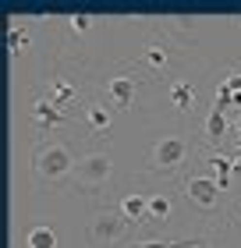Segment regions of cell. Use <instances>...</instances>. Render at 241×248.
Here are the masks:
<instances>
[{
    "label": "cell",
    "instance_id": "obj_9",
    "mask_svg": "<svg viewBox=\"0 0 241 248\" xmlns=\"http://www.w3.org/2000/svg\"><path fill=\"white\" fill-rule=\"evenodd\" d=\"M29 124H32V131H36V142H47V139H57V131H64L67 124H75V117L64 114V110H57L43 93H32Z\"/></svg>",
    "mask_w": 241,
    "mask_h": 248
},
{
    "label": "cell",
    "instance_id": "obj_21",
    "mask_svg": "<svg viewBox=\"0 0 241 248\" xmlns=\"http://www.w3.org/2000/svg\"><path fill=\"white\" fill-rule=\"evenodd\" d=\"M231 223H238V227H241V195L234 199V209H231Z\"/></svg>",
    "mask_w": 241,
    "mask_h": 248
},
{
    "label": "cell",
    "instance_id": "obj_2",
    "mask_svg": "<svg viewBox=\"0 0 241 248\" xmlns=\"http://www.w3.org/2000/svg\"><path fill=\"white\" fill-rule=\"evenodd\" d=\"M75 163H78V153L71 139H47V142H36L32 145V156H29V181L36 195H53V191H64L71 188V177H75Z\"/></svg>",
    "mask_w": 241,
    "mask_h": 248
},
{
    "label": "cell",
    "instance_id": "obj_17",
    "mask_svg": "<svg viewBox=\"0 0 241 248\" xmlns=\"http://www.w3.org/2000/svg\"><path fill=\"white\" fill-rule=\"evenodd\" d=\"M25 248H57V227L50 220H36L25 231Z\"/></svg>",
    "mask_w": 241,
    "mask_h": 248
},
{
    "label": "cell",
    "instance_id": "obj_14",
    "mask_svg": "<svg viewBox=\"0 0 241 248\" xmlns=\"http://www.w3.org/2000/svg\"><path fill=\"white\" fill-rule=\"evenodd\" d=\"M153 25H156V32H163L170 43H177L181 50L195 46V36H192V32H185V29L195 25V18H188V15H163V18H156Z\"/></svg>",
    "mask_w": 241,
    "mask_h": 248
},
{
    "label": "cell",
    "instance_id": "obj_20",
    "mask_svg": "<svg viewBox=\"0 0 241 248\" xmlns=\"http://www.w3.org/2000/svg\"><path fill=\"white\" fill-rule=\"evenodd\" d=\"M216 89H224V93H241V64H234L231 71L216 82Z\"/></svg>",
    "mask_w": 241,
    "mask_h": 248
},
{
    "label": "cell",
    "instance_id": "obj_23",
    "mask_svg": "<svg viewBox=\"0 0 241 248\" xmlns=\"http://www.w3.org/2000/svg\"><path fill=\"white\" fill-rule=\"evenodd\" d=\"M234 114H241V93H234Z\"/></svg>",
    "mask_w": 241,
    "mask_h": 248
},
{
    "label": "cell",
    "instance_id": "obj_15",
    "mask_svg": "<svg viewBox=\"0 0 241 248\" xmlns=\"http://www.w3.org/2000/svg\"><path fill=\"white\" fill-rule=\"evenodd\" d=\"M227 131H231V114H220V110L209 107V114H206L202 128H199L202 145H209V149H220L224 139H227Z\"/></svg>",
    "mask_w": 241,
    "mask_h": 248
},
{
    "label": "cell",
    "instance_id": "obj_12",
    "mask_svg": "<svg viewBox=\"0 0 241 248\" xmlns=\"http://www.w3.org/2000/svg\"><path fill=\"white\" fill-rule=\"evenodd\" d=\"M113 206L121 209V217L131 223L135 231H145V217H149V191H139V188H128L113 199Z\"/></svg>",
    "mask_w": 241,
    "mask_h": 248
},
{
    "label": "cell",
    "instance_id": "obj_19",
    "mask_svg": "<svg viewBox=\"0 0 241 248\" xmlns=\"http://www.w3.org/2000/svg\"><path fill=\"white\" fill-rule=\"evenodd\" d=\"M93 21H96L93 15H67V18H61V25H64V29H61V32H64L61 39H64V43H67V39H82L85 29L93 25Z\"/></svg>",
    "mask_w": 241,
    "mask_h": 248
},
{
    "label": "cell",
    "instance_id": "obj_22",
    "mask_svg": "<svg viewBox=\"0 0 241 248\" xmlns=\"http://www.w3.org/2000/svg\"><path fill=\"white\" fill-rule=\"evenodd\" d=\"M231 131H234V139H241V114H231Z\"/></svg>",
    "mask_w": 241,
    "mask_h": 248
},
{
    "label": "cell",
    "instance_id": "obj_3",
    "mask_svg": "<svg viewBox=\"0 0 241 248\" xmlns=\"http://www.w3.org/2000/svg\"><path fill=\"white\" fill-rule=\"evenodd\" d=\"M195 149L199 142H192V135L185 131H167V135H156L149 142V153H145V177L149 181H163V185H177L185 167L195 163Z\"/></svg>",
    "mask_w": 241,
    "mask_h": 248
},
{
    "label": "cell",
    "instance_id": "obj_6",
    "mask_svg": "<svg viewBox=\"0 0 241 248\" xmlns=\"http://www.w3.org/2000/svg\"><path fill=\"white\" fill-rule=\"evenodd\" d=\"M135 227L121 217V209L113 202H99L89 209L85 220V245L89 248H128Z\"/></svg>",
    "mask_w": 241,
    "mask_h": 248
},
{
    "label": "cell",
    "instance_id": "obj_24",
    "mask_svg": "<svg viewBox=\"0 0 241 248\" xmlns=\"http://www.w3.org/2000/svg\"><path fill=\"white\" fill-rule=\"evenodd\" d=\"M231 156H241V139H234V153Z\"/></svg>",
    "mask_w": 241,
    "mask_h": 248
},
{
    "label": "cell",
    "instance_id": "obj_8",
    "mask_svg": "<svg viewBox=\"0 0 241 248\" xmlns=\"http://www.w3.org/2000/svg\"><path fill=\"white\" fill-rule=\"evenodd\" d=\"M181 46H177V43H170L163 32H153V36L142 43L139 57H135V67L145 71L149 78H163V75H170V67H174V53Z\"/></svg>",
    "mask_w": 241,
    "mask_h": 248
},
{
    "label": "cell",
    "instance_id": "obj_18",
    "mask_svg": "<svg viewBox=\"0 0 241 248\" xmlns=\"http://www.w3.org/2000/svg\"><path fill=\"white\" fill-rule=\"evenodd\" d=\"M29 46H32V29L25 25V21H11L7 25V50H11V57L25 53Z\"/></svg>",
    "mask_w": 241,
    "mask_h": 248
},
{
    "label": "cell",
    "instance_id": "obj_10",
    "mask_svg": "<svg viewBox=\"0 0 241 248\" xmlns=\"http://www.w3.org/2000/svg\"><path fill=\"white\" fill-rule=\"evenodd\" d=\"M181 191L174 188H149V217H145V231L149 227H174L177 223V199Z\"/></svg>",
    "mask_w": 241,
    "mask_h": 248
},
{
    "label": "cell",
    "instance_id": "obj_11",
    "mask_svg": "<svg viewBox=\"0 0 241 248\" xmlns=\"http://www.w3.org/2000/svg\"><path fill=\"white\" fill-rule=\"evenodd\" d=\"M78 121H82V128L93 135V139H107L110 128H113V107L103 96H93L82 110H78Z\"/></svg>",
    "mask_w": 241,
    "mask_h": 248
},
{
    "label": "cell",
    "instance_id": "obj_1",
    "mask_svg": "<svg viewBox=\"0 0 241 248\" xmlns=\"http://www.w3.org/2000/svg\"><path fill=\"white\" fill-rule=\"evenodd\" d=\"M36 93H43L57 110L78 117V110L93 99L89 96V64H85V57L82 53H71L67 43L61 39L57 50H53V57L43 61Z\"/></svg>",
    "mask_w": 241,
    "mask_h": 248
},
{
    "label": "cell",
    "instance_id": "obj_25",
    "mask_svg": "<svg viewBox=\"0 0 241 248\" xmlns=\"http://www.w3.org/2000/svg\"><path fill=\"white\" fill-rule=\"evenodd\" d=\"M202 248H216V238H213V241H206V245H202Z\"/></svg>",
    "mask_w": 241,
    "mask_h": 248
},
{
    "label": "cell",
    "instance_id": "obj_16",
    "mask_svg": "<svg viewBox=\"0 0 241 248\" xmlns=\"http://www.w3.org/2000/svg\"><path fill=\"white\" fill-rule=\"evenodd\" d=\"M213 238L216 234H199V238H142V241H131L128 248H202Z\"/></svg>",
    "mask_w": 241,
    "mask_h": 248
},
{
    "label": "cell",
    "instance_id": "obj_7",
    "mask_svg": "<svg viewBox=\"0 0 241 248\" xmlns=\"http://www.w3.org/2000/svg\"><path fill=\"white\" fill-rule=\"evenodd\" d=\"M139 89H142L139 67H121V71H110V75L99 82V93H103V99H107L113 110H135V103H139Z\"/></svg>",
    "mask_w": 241,
    "mask_h": 248
},
{
    "label": "cell",
    "instance_id": "obj_5",
    "mask_svg": "<svg viewBox=\"0 0 241 248\" xmlns=\"http://www.w3.org/2000/svg\"><path fill=\"white\" fill-rule=\"evenodd\" d=\"M113 174H117V163H113V153L107 145H96V149H85L78 153V163H75V177H71V191H78L82 199H89L93 206H99V199L110 191L113 185Z\"/></svg>",
    "mask_w": 241,
    "mask_h": 248
},
{
    "label": "cell",
    "instance_id": "obj_13",
    "mask_svg": "<svg viewBox=\"0 0 241 248\" xmlns=\"http://www.w3.org/2000/svg\"><path fill=\"white\" fill-rule=\"evenodd\" d=\"M167 99H170V107H174L177 114H195V107H199V89H195L192 78L177 75V78L167 82Z\"/></svg>",
    "mask_w": 241,
    "mask_h": 248
},
{
    "label": "cell",
    "instance_id": "obj_4",
    "mask_svg": "<svg viewBox=\"0 0 241 248\" xmlns=\"http://www.w3.org/2000/svg\"><path fill=\"white\" fill-rule=\"evenodd\" d=\"M177 191H181V199H185L199 217L213 220V227H216V223H231V209H234L238 195H227V191L216 185V177L206 174L199 163H192L188 170L181 174Z\"/></svg>",
    "mask_w": 241,
    "mask_h": 248
}]
</instances>
